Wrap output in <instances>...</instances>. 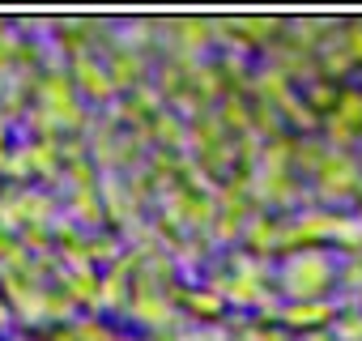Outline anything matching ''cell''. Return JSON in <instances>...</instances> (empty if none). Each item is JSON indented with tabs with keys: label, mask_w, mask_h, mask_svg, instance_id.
Returning a JSON list of instances; mask_svg holds the SVG:
<instances>
[{
	"label": "cell",
	"mask_w": 362,
	"mask_h": 341,
	"mask_svg": "<svg viewBox=\"0 0 362 341\" xmlns=\"http://www.w3.org/2000/svg\"><path fill=\"white\" fill-rule=\"evenodd\" d=\"M273 282L286 294V303H315L337 286V260H332V252L303 248V252L286 256V265L273 273Z\"/></svg>",
	"instance_id": "cell-1"
},
{
	"label": "cell",
	"mask_w": 362,
	"mask_h": 341,
	"mask_svg": "<svg viewBox=\"0 0 362 341\" xmlns=\"http://www.w3.org/2000/svg\"><path fill=\"white\" fill-rule=\"evenodd\" d=\"M35 107L39 111H47L56 124H60V132H77V128H86L90 124V115H86V107L77 103V90H73V81H69V73H47L39 86H35Z\"/></svg>",
	"instance_id": "cell-2"
},
{
	"label": "cell",
	"mask_w": 362,
	"mask_h": 341,
	"mask_svg": "<svg viewBox=\"0 0 362 341\" xmlns=\"http://www.w3.org/2000/svg\"><path fill=\"white\" fill-rule=\"evenodd\" d=\"M311 184H315V197H324L328 205L354 197V188H358V154L328 149V158H324V166L315 170Z\"/></svg>",
	"instance_id": "cell-3"
},
{
	"label": "cell",
	"mask_w": 362,
	"mask_h": 341,
	"mask_svg": "<svg viewBox=\"0 0 362 341\" xmlns=\"http://www.w3.org/2000/svg\"><path fill=\"white\" fill-rule=\"evenodd\" d=\"M69 81H73V90H77L81 98H90V103H98V107L115 103V86H111V77H107V69H103V60H98L94 52L69 60Z\"/></svg>",
	"instance_id": "cell-4"
},
{
	"label": "cell",
	"mask_w": 362,
	"mask_h": 341,
	"mask_svg": "<svg viewBox=\"0 0 362 341\" xmlns=\"http://www.w3.org/2000/svg\"><path fill=\"white\" fill-rule=\"evenodd\" d=\"M136 324H145V328H175L179 324V311H175V299L166 294V290H141V286H132V299H128V307H124Z\"/></svg>",
	"instance_id": "cell-5"
},
{
	"label": "cell",
	"mask_w": 362,
	"mask_h": 341,
	"mask_svg": "<svg viewBox=\"0 0 362 341\" xmlns=\"http://www.w3.org/2000/svg\"><path fill=\"white\" fill-rule=\"evenodd\" d=\"M98 201H103L107 222H111V226H119V231H128V226L141 218V209H136V201H132V192H128L124 175H98Z\"/></svg>",
	"instance_id": "cell-6"
},
{
	"label": "cell",
	"mask_w": 362,
	"mask_h": 341,
	"mask_svg": "<svg viewBox=\"0 0 362 341\" xmlns=\"http://www.w3.org/2000/svg\"><path fill=\"white\" fill-rule=\"evenodd\" d=\"M337 311H341V307H337L332 299H315V303H281V307H277V320L303 337V333L328 328V324L337 320Z\"/></svg>",
	"instance_id": "cell-7"
},
{
	"label": "cell",
	"mask_w": 362,
	"mask_h": 341,
	"mask_svg": "<svg viewBox=\"0 0 362 341\" xmlns=\"http://www.w3.org/2000/svg\"><path fill=\"white\" fill-rule=\"evenodd\" d=\"M170 299L184 307V316H192V320H201V324H218L222 320V311H226V303H222V294L218 290H209V286H184V290H170Z\"/></svg>",
	"instance_id": "cell-8"
},
{
	"label": "cell",
	"mask_w": 362,
	"mask_h": 341,
	"mask_svg": "<svg viewBox=\"0 0 362 341\" xmlns=\"http://www.w3.org/2000/svg\"><path fill=\"white\" fill-rule=\"evenodd\" d=\"M13 201H18V218H22V226H47V231H52V222L60 218V201H56L52 192L26 188V192H18Z\"/></svg>",
	"instance_id": "cell-9"
},
{
	"label": "cell",
	"mask_w": 362,
	"mask_h": 341,
	"mask_svg": "<svg viewBox=\"0 0 362 341\" xmlns=\"http://www.w3.org/2000/svg\"><path fill=\"white\" fill-rule=\"evenodd\" d=\"M103 69H107V77H111L115 90H136L145 81V56H136L128 47H111V56H107Z\"/></svg>",
	"instance_id": "cell-10"
},
{
	"label": "cell",
	"mask_w": 362,
	"mask_h": 341,
	"mask_svg": "<svg viewBox=\"0 0 362 341\" xmlns=\"http://www.w3.org/2000/svg\"><path fill=\"white\" fill-rule=\"evenodd\" d=\"M56 277H60V294L77 307H90L94 311V299H98V269H60L56 265Z\"/></svg>",
	"instance_id": "cell-11"
},
{
	"label": "cell",
	"mask_w": 362,
	"mask_h": 341,
	"mask_svg": "<svg viewBox=\"0 0 362 341\" xmlns=\"http://www.w3.org/2000/svg\"><path fill=\"white\" fill-rule=\"evenodd\" d=\"M64 218L81 231H94V226H103L107 222V214H103V201H98V188H73L69 192V205H64Z\"/></svg>",
	"instance_id": "cell-12"
},
{
	"label": "cell",
	"mask_w": 362,
	"mask_h": 341,
	"mask_svg": "<svg viewBox=\"0 0 362 341\" xmlns=\"http://www.w3.org/2000/svg\"><path fill=\"white\" fill-rule=\"evenodd\" d=\"M277 231H281L277 218H264V214L247 218V222H243V248H247V256H256V260L273 256V252H277Z\"/></svg>",
	"instance_id": "cell-13"
},
{
	"label": "cell",
	"mask_w": 362,
	"mask_h": 341,
	"mask_svg": "<svg viewBox=\"0 0 362 341\" xmlns=\"http://www.w3.org/2000/svg\"><path fill=\"white\" fill-rule=\"evenodd\" d=\"M149 137H153V149H166V154L188 149V124L179 120L175 111L153 115V120H149Z\"/></svg>",
	"instance_id": "cell-14"
},
{
	"label": "cell",
	"mask_w": 362,
	"mask_h": 341,
	"mask_svg": "<svg viewBox=\"0 0 362 341\" xmlns=\"http://www.w3.org/2000/svg\"><path fill=\"white\" fill-rule=\"evenodd\" d=\"M294 141L298 137H273V141H264V149H260V162H256V170L260 175H290L294 170Z\"/></svg>",
	"instance_id": "cell-15"
},
{
	"label": "cell",
	"mask_w": 362,
	"mask_h": 341,
	"mask_svg": "<svg viewBox=\"0 0 362 341\" xmlns=\"http://www.w3.org/2000/svg\"><path fill=\"white\" fill-rule=\"evenodd\" d=\"M324 158H328V145H320V141H311V137L294 141V170H298V175L315 180V170L324 166Z\"/></svg>",
	"instance_id": "cell-16"
},
{
	"label": "cell",
	"mask_w": 362,
	"mask_h": 341,
	"mask_svg": "<svg viewBox=\"0 0 362 341\" xmlns=\"http://www.w3.org/2000/svg\"><path fill=\"white\" fill-rule=\"evenodd\" d=\"M119 239L115 235H86V256H90V265L98 269V265H111V260H119Z\"/></svg>",
	"instance_id": "cell-17"
},
{
	"label": "cell",
	"mask_w": 362,
	"mask_h": 341,
	"mask_svg": "<svg viewBox=\"0 0 362 341\" xmlns=\"http://www.w3.org/2000/svg\"><path fill=\"white\" fill-rule=\"evenodd\" d=\"M303 103H307L311 115H315V111L332 115V107H337V90H332V81H320V77H315V81L307 86V98H303Z\"/></svg>",
	"instance_id": "cell-18"
},
{
	"label": "cell",
	"mask_w": 362,
	"mask_h": 341,
	"mask_svg": "<svg viewBox=\"0 0 362 341\" xmlns=\"http://www.w3.org/2000/svg\"><path fill=\"white\" fill-rule=\"evenodd\" d=\"M332 324H337V333H332L337 341H362V307H349L345 316L337 311Z\"/></svg>",
	"instance_id": "cell-19"
},
{
	"label": "cell",
	"mask_w": 362,
	"mask_h": 341,
	"mask_svg": "<svg viewBox=\"0 0 362 341\" xmlns=\"http://www.w3.org/2000/svg\"><path fill=\"white\" fill-rule=\"evenodd\" d=\"M337 43L345 47V56L354 60V69L362 64V22H345V30L337 35Z\"/></svg>",
	"instance_id": "cell-20"
},
{
	"label": "cell",
	"mask_w": 362,
	"mask_h": 341,
	"mask_svg": "<svg viewBox=\"0 0 362 341\" xmlns=\"http://www.w3.org/2000/svg\"><path fill=\"white\" fill-rule=\"evenodd\" d=\"M18 243H22L26 252H39V248L47 252V248H52V231H47V226H22V231H18Z\"/></svg>",
	"instance_id": "cell-21"
},
{
	"label": "cell",
	"mask_w": 362,
	"mask_h": 341,
	"mask_svg": "<svg viewBox=\"0 0 362 341\" xmlns=\"http://www.w3.org/2000/svg\"><path fill=\"white\" fill-rule=\"evenodd\" d=\"M337 282H341V286L362 290V252H354V256L345 260V269H337Z\"/></svg>",
	"instance_id": "cell-22"
},
{
	"label": "cell",
	"mask_w": 362,
	"mask_h": 341,
	"mask_svg": "<svg viewBox=\"0 0 362 341\" xmlns=\"http://www.w3.org/2000/svg\"><path fill=\"white\" fill-rule=\"evenodd\" d=\"M303 341H337L328 328H315V333H303Z\"/></svg>",
	"instance_id": "cell-23"
},
{
	"label": "cell",
	"mask_w": 362,
	"mask_h": 341,
	"mask_svg": "<svg viewBox=\"0 0 362 341\" xmlns=\"http://www.w3.org/2000/svg\"><path fill=\"white\" fill-rule=\"evenodd\" d=\"M0 328H9V303H0Z\"/></svg>",
	"instance_id": "cell-24"
},
{
	"label": "cell",
	"mask_w": 362,
	"mask_h": 341,
	"mask_svg": "<svg viewBox=\"0 0 362 341\" xmlns=\"http://www.w3.org/2000/svg\"><path fill=\"white\" fill-rule=\"evenodd\" d=\"M111 341H136V337H119V333H115V337H111Z\"/></svg>",
	"instance_id": "cell-25"
},
{
	"label": "cell",
	"mask_w": 362,
	"mask_h": 341,
	"mask_svg": "<svg viewBox=\"0 0 362 341\" xmlns=\"http://www.w3.org/2000/svg\"><path fill=\"white\" fill-rule=\"evenodd\" d=\"M5 35H9V30H5V22H0V39H5Z\"/></svg>",
	"instance_id": "cell-26"
},
{
	"label": "cell",
	"mask_w": 362,
	"mask_h": 341,
	"mask_svg": "<svg viewBox=\"0 0 362 341\" xmlns=\"http://www.w3.org/2000/svg\"><path fill=\"white\" fill-rule=\"evenodd\" d=\"M358 299H362V290H358Z\"/></svg>",
	"instance_id": "cell-27"
}]
</instances>
